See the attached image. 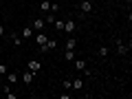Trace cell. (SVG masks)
Listing matches in <instances>:
<instances>
[{
    "label": "cell",
    "instance_id": "e0dca14e",
    "mask_svg": "<svg viewBox=\"0 0 132 99\" xmlns=\"http://www.w3.org/2000/svg\"><path fill=\"white\" fill-rule=\"evenodd\" d=\"M9 73V68H7V64H0V75H7Z\"/></svg>",
    "mask_w": 132,
    "mask_h": 99
},
{
    "label": "cell",
    "instance_id": "9c48e42d",
    "mask_svg": "<svg viewBox=\"0 0 132 99\" xmlns=\"http://www.w3.org/2000/svg\"><path fill=\"white\" fill-rule=\"evenodd\" d=\"M75 71L77 73H84L86 71V62L84 60H75Z\"/></svg>",
    "mask_w": 132,
    "mask_h": 99
},
{
    "label": "cell",
    "instance_id": "5bb4252c",
    "mask_svg": "<svg viewBox=\"0 0 132 99\" xmlns=\"http://www.w3.org/2000/svg\"><path fill=\"white\" fill-rule=\"evenodd\" d=\"M11 42H13L15 46H20V44H22L24 40H20V35H15V33H13V35H11Z\"/></svg>",
    "mask_w": 132,
    "mask_h": 99
},
{
    "label": "cell",
    "instance_id": "ffe728a7",
    "mask_svg": "<svg viewBox=\"0 0 132 99\" xmlns=\"http://www.w3.org/2000/svg\"><path fill=\"white\" fill-rule=\"evenodd\" d=\"M0 35H5V27L2 24H0Z\"/></svg>",
    "mask_w": 132,
    "mask_h": 99
},
{
    "label": "cell",
    "instance_id": "5b68a950",
    "mask_svg": "<svg viewBox=\"0 0 132 99\" xmlns=\"http://www.w3.org/2000/svg\"><path fill=\"white\" fill-rule=\"evenodd\" d=\"M75 27H77V24L73 22V20H64V31L66 33H73V31H75Z\"/></svg>",
    "mask_w": 132,
    "mask_h": 99
},
{
    "label": "cell",
    "instance_id": "44dd1931",
    "mask_svg": "<svg viewBox=\"0 0 132 99\" xmlns=\"http://www.w3.org/2000/svg\"><path fill=\"white\" fill-rule=\"evenodd\" d=\"M123 2H128V5H130V2H132V0H123Z\"/></svg>",
    "mask_w": 132,
    "mask_h": 99
},
{
    "label": "cell",
    "instance_id": "30bf717a",
    "mask_svg": "<svg viewBox=\"0 0 132 99\" xmlns=\"http://www.w3.org/2000/svg\"><path fill=\"white\" fill-rule=\"evenodd\" d=\"M64 60L66 62H73V60H75V53H73L71 48H66V51H64Z\"/></svg>",
    "mask_w": 132,
    "mask_h": 99
},
{
    "label": "cell",
    "instance_id": "4fadbf2b",
    "mask_svg": "<svg viewBox=\"0 0 132 99\" xmlns=\"http://www.w3.org/2000/svg\"><path fill=\"white\" fill-rule=\"evenodd\" d=\"M40 9H42V11H48V9H51V2H48V0H42V2H40Z\"/></svg>",
    "mask_w": 132,
    "mask_h": 99
},
{
    "label": "cell",
    "instance_id": "d6986e66",
    "mask_svg": "<svg viewBox=\"0 0 132 99\" xmlns=\"http://www.w3.org/2000/svg\"><path fill=\"white\" fill-rule=\"evenodd\" d=\"M62 86H64L66 90H71V79H64V84H62Z\"/></svg>",
    "mask_w": 132,
    "mask_h": 99
},
{
    "label": "cell",
    "instance_id": "6da1fadb",
    "mask_svg": "<svg viewBox=\"0 0 132 99\" xmlns=\"http://www.w3.org/2000/svg\"><path fill=\"white\" fill-rule=\"evenodd\" d=\"M31 27H33V31H44L46 22H44L42 18H38V20H33V22H31Z\"/></svg>",
    "mask_w": 132,
    "mask_h": 99
},
{
    "label": "cell",
    "instance_id": "7c38bea8",
    "mask_svg": "<svg viewBox=\"0 0 132 99\" xmlns=\"http://www.w3.org/2000/svg\"><path fill=\"white\" fill-rule=\"evenodd\" d=\"M75 46H77V40H73V38H68V40H66V48L75 51Z\"/></svg>",
    "mask_w": 132,
    "mask_h": 99
},
{
    "label": "cell",
    "instance_id": "7a4b0ae2",
    "mask_svg": "<svg viewBox=\"0 0 132 99\" xmlns=\"http://www.w3.org/2000/svg\"><path fill=\"white\" fill-rule=\"evenodd\" d=\"M33 75H35L33 71H24V73H22V81H24L27 86H31V84H33Z\"/></svg>",
    "mask_w": 132,
    "mask_h": 99
},
{
    "label": "cell",
    "instance_id": "9a60e30c",
    "mask_svg": "<svg viewBox=\"0 0 132 99\" xmlns=\"http://www.w3.org/2000/svg\"><path fill=\"white\" fill-rule=\"evenodd\" d=\"M117 51H119V55H126V53H128V46H126V44H121V42H119Z\"/></svg>",
    "mask_w": 132,
    "mask_h": 99
},
{
    "label": "cell",
    "instance_id": "2e32d148",
    "mask_svg": "<svg viewBox=\"0 0 132 99\" xmlns=\"http://www.w3.org/2000/svg\"><path fill=\"white\" fill-rule=\"evenodd\" d=\"M108 46H99V55H101V57H106V55H108Z\"/></svg>",
    "mask_w": 132,
    "mask_h": 99
},
{
    "label": "cell",
    "instance_id": "8fae6325",
    "mask_svg": "<svg viewBox=\"0 0 132 99\" xmlns=\"http://www.w3.org/2000/svg\"><path fill=\"white\" fill-rule=\"evenodd\" d=\"M18 79H20V77H18V73H7V81H9V84H15Z\"/></svg>",
    "mask_w": 132,
    "mask_h": 99
},
{
    "label": "cell",
    "instance_id": "8992f818",
    "mask_svg": "<svg viewBox=\"0 0 132 99\" xmlns=\"http://www.w3.org/2000/svg\"><path fill=\"white\" fill-rule=\"evenodd\" d=\"M33 38V27H24L22 29V40H31Z\"/></svg>",
    "mask_w": 132,
    "mask_h": 99
},
{
    "label": "cell",
    "instance_id": "ba28073f",
    "mask_svg": "<svg viewBox=\"0 0 132 99\" xmlns=\"http://www.w3.org/2000/svg\"><path fill=\"white\" fill-rule=\"evenodd\" d=\"M46 40H48V38H46V35H44L42 31H38V33H35V42H38L40 46H42V44H46Z\"/></svg>",
    "mask_w": 132,
    "mask_h": 99
},
{
    "label": "cell",
    "instance_id": "ac0fdd59",
    "mask_svg": "<svg viewBox=\"0 0 132 99\" xmlns=\"http://www.w3.org/2000/svg\"><path fill=\"white\" fill-rule=\"evenodd\" d=\"M55 24V31H64V22H53Z\"/></svg>",
    "mask_w": 132,
    "mask_h": 99
},
{
    "label": "cell",
    "instance_id": "277c9868",
    "mask_svg": "<svg viewBox=\"0 0 132 99\" xmlns=\"http://www.w3.org/2000/svg\"><path fill=\"white\" fill-rule=\"evenodd\" d=\"M71 88L73 90H81L84 88V79H81V77H75V79L71 81Z\"/></svg>",
    "mask_w": 132,
    "mask_h": 99
},
{
    "label": "cell",
    "instance_id": "52a82bcc",
    "mask_svg": "<svg viewBox=\"0 0 132 99\" xmlns=\"http://www.w3.org/2000/svg\"><path fill=\"white\" fill-rule=\"evenodd\" d=\"M40 68H42V64H40L38 60H31V62H29V71H33V73H38Z\"/></svg>",
    "mask_w": 132,
    "mask_h": 99
},
{
    "label": "cell",
    "instance_id": "3957f363",
    "mask_svg": "<svg viewBox=\"0 0 132 99\" xmlns=\"http://www.w3.org/2000/svg\"><path fill=\"white\" fill-rule=\"evenodd\" d=\"M79 9L84 11V13H90V11H93V2H90V0H81V2H79Z\"/></svg>",
    "mask_w": 132,
    "mask_h": 99
}]
</instances>
